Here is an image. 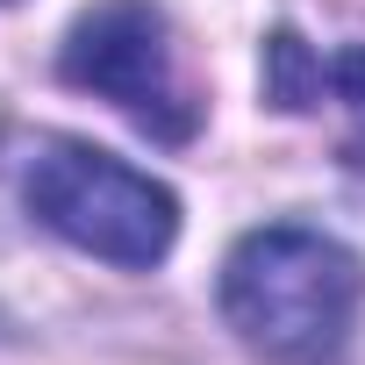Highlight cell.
<instances>
[{
	"label": "cell",
	"mask_w": 365,
	"mask_h": 365,
	"mask_svg": "<svg viewBox=\"0 0 365 365\" xmlns=\"http://www.w3.org/2000/svg\"><path fill=\"white\" fill-rule=\"evenodd\" d=\"M365 301V265L301 222L251 230L222 265V322L265 365H336Z\"/></svg>",
	"instance_id": "obj_1"
},
{
	"label": "cell",
	"mask_w": 365,
	"mask_h": 365,
	"mask_svg": "<svg viewBox=\"0 0 365 365\" xmlns=\"http://www.w3.org/2000/svg\"><path fill=\"white\" fill-rule=\"evenodd\" d=\"M22 201L51 237H65L86 258L129 265V272H150L179 237V201L165 179L79 136H36V150L22 158Z\"/></svg>",
	"instance_id": "obj_2"
},
{
	"label": "cell",
	"mask_w": 365,
	"mask_h": 365,
	"mask_svg": "<svg viewBox=\"0 0 365 365\" xmlns=\"http://www.w3.org/2000/svg\"><path fill=\"white\" fill-rule=\"evenodd\" d=\"M65 79L122 108L158 143H187L201 129V93L172 43V22L150 0H101L93 15H79L65 36Z\"/></svg>",
	"instance_id": "obj_3"
},
{
	"label": "cell",
	"mask_w": 365,
	"mask_h": 365,
	"mask_svg": "<svg viewBox=\"0 0 365 365\" xmlns=\"http://www.w3.org/2000/svg\"><path fill=\"white\" fill-rule=\"evenodd\" d=\"M265 93H272L279 108H294V115H322V108L344 115L351 143L365 150V51H358V43L315 58L294 29H279L272 51H265Z\"/></svg>",
	"instance_id": "obj_4"
}]
</instances>
